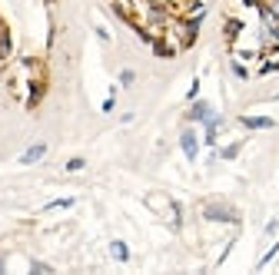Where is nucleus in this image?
I'll list each match as a JSON object with an SVG mask.
<instances>
[{
	"label": "nucleus",
	"mask_w": 279,
	"mask_h": 275,
	"mask_svg": "<svg viewBox=\"0 0 279 275\" xmlns=\"http://www.w3.org/2000/svg\"><path fill=\"white\" fill-rule=\"evenodd\" d=\"M203 219L209 222H240V213L229 206H220V202H209V206H203Z\"/></svg>",
	"instance_id": "nucleus-1"
},
{
	"label": "nucleus",
	"mask_w": 279,
	"mask_h": 275,
	"mask_svg": "<svg viewBox=\"0 0 279 275\" xmlns=\"http://www.w3.org/2000/svg\"><path fill=\"white\" fill-rule=\"evenodd\" d=\"M180 146H183L186 159H196V153H200V143H196V133H193V130H183V136H180Z\"/></svg>",
	"instance_id": "nucleus-2"
},
{
	"label": "nucleus",
	"mask_w": 279,
	"mask_h": 275,
	"mask_svg": "<svg viewBox=\"0 0 279 275\" xmlns=\"http://www.w3.org/2000/svg\"><path fill=\"white\" fill-rule=\"evenodd\" d=\"M186 116H190L193 123H209L216 113H213V107H209V103H193V110L186 113Z\"/></svg>",
	"instance_id": "nucleus-3"
},
{
	"label": "nucleus",
	"mask_w": 279,
	"mask_h": 275,
	"mask_svg": "<svg viewBox=\"0 0 279 275\" xmlns=\"http://www.w3.org/2000/svg\"><path fill=\"white\" fill-rule=\"evenodd\" d=\"M240 123L246 126V130H273L276 119H269V116H243Z\"/></svg>",
	"instance_id": "nucleus-4"
},
{
	"label": "nucleus",
	"mask_w": 279,
	"mask_h": 275,
	"mask_svg": "<svg viewBox=\"0 0 279 275\" xmlns=\"http://www.w3.org/2000/svg\"><path fill=\"white\" fill-rule=\"evenodd\" d=\"M44 156H47V143H33L30 150H27L24 156H20V163H24V166H33L37 159H44Z\"/></svg>",
	"instance_id": "nucleus-5"
},
{
	"label": "nucleus",
	"mask_w": 279,
	"mask_h": 275,
	"mask_svg": "<svg viewBox=\"0 0 279 275\" xmlns=\"http://www.w3.org/2000/svg\"><path fill=\"white\" fill-rule=\"evenodd\" d=\"M110 252H113V259H116V262H127V259H130L127 242H120V239H116V242H110Z\"/></svg>",
	"instance_id": "nucleus-6"
},
{
	"label": "nucleus",
	"mask_w": 279,
	"mask_h": 275,
	"mask_svg": "<svg viewBox=\"0 0 279 275\" xmlns=\"http://www.w3.org/2000/svg\"><path fill=\"white\" fill-rule=\"evenodd\" d=\"M10 53V37H7V30H0V60Z\"/></svg>",
	"instance_id": "nucleus-7"
},
{
	"label": "nucleus",
	"mask_w": 279,
	"mask_h": 275,
	"mask_svg": "<svg viewBox=\"0 0 279 275\" xmlns=\"http://www.w3.org/2000/svg\"><path fill=\"white\" fill-rule=\"evenodd\" d=\"M73 206V196H70V199H57V202H50V206H47V213H53V209H70Z\"/></svg>",
	"instance_id": "nucleus-8"
},
{
	"label": "nucleus",
	"mask_w": 279,
	"mask_h": 275,
	"mask_svg": "<svg viewBox=\"0 0 279 275\" xmlns=\"http://www.w3.org/2000/svg\"><path fill=\"white\" fill-rule=\"evenodd\" d=\"M276 252H279V242H276V245H273V249H269V252H266V256H263V259H260V269H263V265H269V262H273V259H276Z\"/></svg>",
	"instance_id": "nucleus-9"
},
{
	"label": "nucleus",
	"mask_w": 279,
	"mask_h": 275,
	"mask_svg": "<svg viewBox=\"0 0 279 275\" xmlns=\"http://www.w3.org/2000/svg\"><path fill=\"white\" fill-rule=\"evenodd\" d=\"M83 166H87V163H83V159L76 156V159H70V163H67V173H80Z\"/></svg>",
	"instance_id": "nucleus-10"
},
{
	"label": "nucleus",
	"mask_w": 279,
	"mask_h": 275,
	"mask_svg": "<svg viewBox=\"0 0 279 275\" xmlns=\"http://www.w3.org/2000/svg\"><path fill=\"white\" fill-rule=\"evenodd\" d=\"M133 80H136V73H133V70H123V73H120V83H123V87H130Z\"/></svg>",
	"instance_id": "nucleus-11"
},
{
	"label": "nucleus",
	"mask_w": 279,
	"mask_h": 275,
	"mask_svg": "<svg viewBox=\"0 0 279 275\" xmlns=\"http://www.w3.org/2000/svg\"><path fill=\"white\" fill-rule=\"evenodd\" d=\"M233 73H236V76H240V80H246V76H249V73H246V67H243V63H240V60H233Z\"/></svg>",
	"instance_id": "nucleus-12"
},
{
	"label": "nucleus",
	"mask_w": 279,
	"mask_h": 275,
	"mask_svg": "<svg viewBox=\"0 0 279 275\" xmlns=\"http://www.w3.org/2000/svg\"><path fill=\"white\" fill-rule=\"evenodd\" d=\"M236 153H240V143H236V146H226V150H223V159H233Z\"/></svg>",
	"instance_id": "nucleus-13"
},
{
	"label": "nucleus",
	"mask_w": 279,
	"mask_h": 275,
	"mask_svg": "<svg viewBox=\"0 0 279 275\" xmlns=\"http://www.w3.org/2000/svg\"><path fill=\"white\" fill-rule=\"evenodd\" d=\"M146 4H160V0H146Z\"/></svg>",
	"instance_id": "nucleus-14"
},
{
	"label": "nucleus",
	"mask_w": 279,
	"mask_h": 275,
	"mask_svg": "<svg viewBox=\"0 0 279 275\" xmlns=\"http://www.w3.org/2000/svg\"><path fill=\"white\" fill-rule=\"evenodd\" d=\"M276 100H279V93H276Z\"/></svg>",
	"instance_id": "nucleus-15"
}]
</instances>
